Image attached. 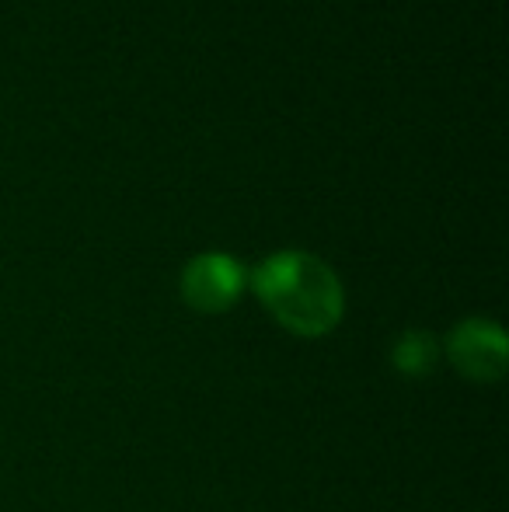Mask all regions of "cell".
Returning a JSON list of instances; mask_svg holds the SVG:
<instances>
[{"label": "cell", "mask_w": 509, "mask_h": 512, "mask_svg": "<svg viewBox=\"0 0 509 512\" xmlns=\"http://www.w3.org/2000/svg\"><path fill=\"white\" fill-rule=\"evenodd\" d=\"M436 356H440V349H436V338L429 331H408L394 345V366L408 377L429 373L436 366Z\"/></svg>", "instance_id": "4"}, {"label": "cell", "mask_w": 509, "mask_h": 512, "mask_svg": "<svg viewBox=\"0 0 509 512\" xmlns=\"http://www.w3.org/2000/svg\"><path fill=\"white\" fill-rule=\"evenodd\" d=\"M447 352L471 380H499L506 370V335L492 321H464L450 331Z\"/></svg>", "instance_id": "3"}, {"label": "cell", "mask_w": 509, "mask_h": 512, "mask_svg": "<svg viewBox=\"0 0 509 512\" xmlns=\"http://www.w3.org/2000/svg\"><path fill=\"white\" fill-rule=\"evenodd\" d=\"M245 290V269L238 258L220 255H196L182 272V297L199 314H220L234 304Z\"/></svg>", "instance_id": "2"}, {"label": "cell", "mask_w": 509, "mask_h": 512, "mask_svg": "<svg viewBox=\"0 0 509 512\" xmlns=\"http://www.w3.org/2000/svg\"><path fill=\"white\" fill-rule=\"evenodd\" d=\"M258 300L286 331L318 338L339 324L346 297L335 272L307 251H279L255 269Z\"/></svg>", "instance_id": "1"}]
</instances>
